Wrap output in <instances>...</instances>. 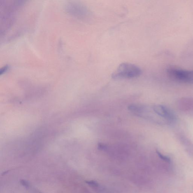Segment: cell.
Instances as JSON below:
<instances>
[{"label": "cell", "instance_id": "6", "mask_svg": "<svg viewBox=\"0 0 193 193\" xmlns=\"http://www.w3.org/2000/svg\"><path fill=\"white\" fill-rule=\"evenodd\" d=\"M128 109L132 113L136 114H140L145 111V107L141 105H131L128 106Z\"/></svg>", "mask_w": 193, "mask_h": 193}, {"label": "cell", "instance_id": "5", "mask_svg": "<svg viewBox=\"0 0 193 193\" xmlns=\"http://www.w3.org/2000/svg\"><path fill=\"white\" fill-rule=\"evenodd\" d=\"M178 138L185 147L187 153L193 157V143L188 138L181 134L178 135Z\"/></svg>", "mask_w": 193, "mask_h": 193}, {"label": "cell", "instance_id": "1", "mask_svg": "<svg viewBox=\"0 0 193 193\" xmlns=\"http://www.w3.org/2000/svg\"><path fill=\"white\" fill-rule=\"evenodd\" d=\"M141 73V69L136 65L129 63H123L114 72L112 77L115 79H132L139 76Z\"/></svg>", "mask_w": 193, "mask_h": 193}, {"label": "cell", "instance_id": "7", "mask_svg": "<svg viewBox=\"0 0 193 193\" xmlns=\"http://www.w3.org/2000/svg\"><path fill=\"white\" fill-rule=\"evenodd\" d=\"M156 153H157L159 158L164 161V162L167 163L168 164H170V163H171V160L169 158L167 157L166 156L163 155L158 150L156 151Z\"/></svg>", "mask_w": 193, "mask_h": 193}, {"label": "cell", "instance_id": "4", "mask_svg": "<svg viewBox=\"0 0 193 193\" xmlns=\"http://www.w3.org/2000/svg\"><path fill=\"white\" fill-rule=\"evenodd\" d=\"M178 106L181 111L193 116V98H184L178 101Z\"/></svg>", "mask_w": 193, "mask_h": 193}, {"label": "cell", "instance_id": "8", "mask_svg": "<svg viewBox=\"0 0 193 193\" xmlns=\"http://www.w3.org/2000/svg\"><path fill=\"white\" fill-rule=\"evenodd\" d=\"M86 183H87L88 185L92 186H98L97 182L95 181H87L86 182Z\"/></svg>", "mask_w": 193, "mask_h": 193}, {"label": "cell", "instance_id": "3", "mask_svg": "<svg viewBox=\"0 0 193 193\" xmlns=\"http://www.w3.org/2000/svg\"><path fill=\"white\" fill-rule=\"evenodd\" d=\"M154 113L160 117L168 124L174 122L176 117L174 113L169 109L161 105H155L153 106Z\"/></svg>", "mask_w": 193, "mask_h": 193}, {"label": "cell", "instance_id": "9", "mask_svg": "<svg viewBox=\"0 0 193 193\" xmlns=\"http://www.w3.org/2000/svg\"><path fill=\"white\" fill-rule=\"evenodd\" d=\"M98 148L100 150H105L106 148V146L105 145L102 143H99L98 145Z\"/></svg>", "mask_w": 193, "mask_h": 193}, {"label": "cell", "instance_id": "2", "mask_svg": "<svg viewBox=\"0 0 193 193\" xmlns=\"http://www.w3.org/2000/svg\"><path fill=\"white\" fill-rule=\"evenodd\" d=\"M168 73L172 78L177 81L186 83H193V70L172 67L168 69Z\"/></svg>", "mask_w": 193, "mask_h": 193}, {"label": "cell", "instance_id": "10", "mask_svg": "<svg viewBox=\"0 0 193 193\" xmlns=\"http://www.w3.org/2000/svg\"><path fill=\"white\" fill-rule=\"evenodd\" d=\"M8 69V66H5L4 67L2 68V69L1 70V74H3L5 73L7 70Z\"/></svg>", "mask_w": 193, "mask_h": 193}]
</instances>
